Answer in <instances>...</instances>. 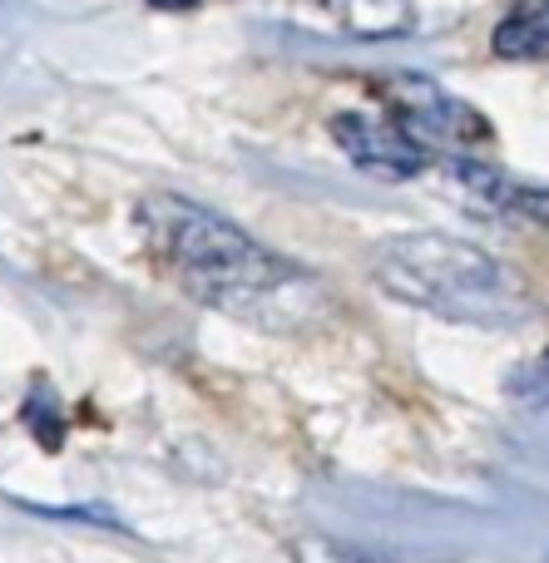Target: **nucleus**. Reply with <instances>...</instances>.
Masks as SVG:
<instances>
[{
	"label": "nucleus",
	"instance_id": "nucleus-2",
	"mask_svg": "<svg viewBox=\"0 0 549 563\" xmlns=\"http://www.w3.org/2000/svg\"><path fill=\"white\" fill-rule=\"evenodd\" d=\"M376 282L392 297L431 307L451 321H471V327H510L525 317V291L505 263L491 253L461 243V238L441 233H416L392 238L376 253Z\"/></svg>",
	"mask_w": 549,
	"mask_h": 563
},
{
	"label": "nucleus",
	"instance_id": "nucleus-1",
	"mask_svg": "<svg viewBox=\"0 0 549 563\" xmlns=\"http://www.w3.org/2000/svg\"><path fill=\"white\" fill-rule=\"evenodd\" d=\"M144 233L178 287L213 311L257 327H293L303 301L317 307L312 277L188 198H149Z\"/></svg>",
	"mask_w": 549,
	"mask_h": 563
},
{
	"label": "nucleus",
	"instance_id": "nucleus-5",
	"mask_svg": "<svg viewBox=\"0 0 549 563\" xmlns=\"http://www.w3.org/2000/svg\"><path fill=\"white\" fill-rule=\"evenodd\" d=\"M149 5H158V10H194L198 0H149Z\"/></svg>",
	"mask_w": 549,
	"mask_h": 563
},
{
	"label": "nucleus",
	"instance_id": "nucleus-4",
	"mask_svg": "<svg viewBox=\"0 0 549 563\" xmlns=\"http://www.w3.org/2000/svg\"><path fill=\"white\" fill-rule=\"evenodd\" d=\"M495 55H505V59L549 55V0H515L510 15L495 30Z\"/></svg>",
	"mask_w": 549,
	"mask_h": 563
},
{
	"label": "nucleus",
	"instance_id": "nucleus-3",
	"mask_svg": "<svg viewBox=\"0 0 549 563\" xmlns=\"http://www.w3.org/2000/svg\"><path fill=\"white\" fill-rule=\"evenodd\" d=\"M332 139L342 144V154L356 168L376 178H411L426 168L421 144L411 139V129L392 124V119H366V114H337Z\"/></svg>",
	"mask_w": 549,
	"mask_h": 563
}]
</instances>
